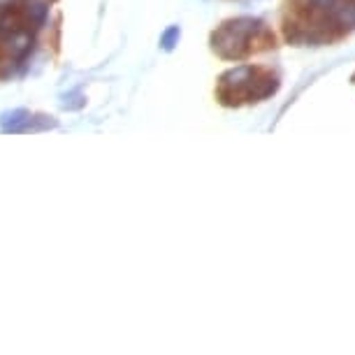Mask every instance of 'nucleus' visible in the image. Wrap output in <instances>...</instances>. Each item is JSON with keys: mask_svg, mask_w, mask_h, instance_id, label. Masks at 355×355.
Here are the masks:
<instances>
[{"mask_svg": "<svg viewBox=\"0 0 355 355\" xmlns=\"http://www.w3.org/2000/svg\"><path fill=\"white\" fill-rule=\"evenodd\" d=\"M263 31V24L256 19H237L230 21L214 35V46L218 53H223L227 58H237L249 49L251 40L256 37V33Z\"/></svg>", "mask_w": 355, "mask_h": 355, "instance_id": "f03ea898", "label": "nucleus"}, {"mask_svg": "<svg viewBox=\"0 0 355 355\" xmlns=\"http://www.w3.org/2000/svg\"><path fill=\"white\" fill-rule=\"evenodd\" d=\"M46 19L44 0H17L0 5V56L8 63H21L33 51L35 31Z\"/></svg>", "mask_w": 355, "mask_h": 355, "instance_id": "f257e3e1", "label": "nucleus"}, {"mask_svg": "<svg viewBox=\"0 0 355 355\" xmlns=\"http://www.w3.org/2000/svg\"><path fill=\"white\" fill-rule=\"evenodd\" d=\"M82 105H84L82 93H72V96H65L63 98V107H65V110H79Z\"/></svg>", "mask_w": 355, "mask_h": 355, "instance_id": "20e7f679", "label": "nucleus"}, {"mask_svg": "<svg viewBox=\"0 0 355 355\" xmlns=\"http://www.w3.org/2000/svg\"><path fill=\"white\" fill-rule=\"evenodd\" d=\"M304 3L311 5V8H316V10H323L327 15V12L334 8V3H337V0H304Z\"/></svg>", "mask_w": 355, "mask_h": 355, "instance_id": "39448f33", "label": "nucleus"}, {"mask_svg": "<svg viewBox=\"0 0 355 355\" xmlns=\"http://www.w3.org/2000/svg\"><path fill=\"white\" fill-rule=\"evenodd\" d=\"M179 42V28L177 26H172V28H167L165 33H163V37H160V44H163V49H174V44Z\"/></svg>", "mask_w": 355, "mask_h": 355, "instance_id": "7ed1b4c3", "label": "nucleus"}]
</instances>
